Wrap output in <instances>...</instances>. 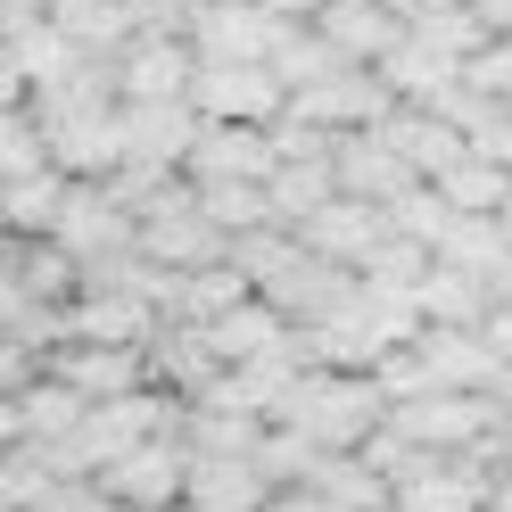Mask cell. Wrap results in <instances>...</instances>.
<instances>
[{
    "label": "cell",
    "mask_w": 512,
    "mask_h": 512,
    "mask_svg": "<svg viewBox=\"0 0 512 512\" xmlns=\"http://www.w3.org/2000/svg\"><path fill=\"white\" fill-rule=\"evenodd\" d=\"M463 9L479 17V34H488V42H504V34H512V0H463Z\"/></svg>",
    "instance_id": "cell-37"
},
{
    "label": "cell",
    "mask_w": 512,
    "mask_h": 512,
    "mask_svg": "<svg viewBox=\"0 0 512 512\" xmlns=\"http://www.w3.org/2000/svg\"><path fill=\"white\" fill-rule=\"evenodd\" d=\"M380 215H389V232H405V240H422V248H430V240L446 232V215H455V207H446L430 182H413V190H397V199L380 207Z\"/></svg>",
    "instance_id": "cell-31"
},
{
    "label": "cell",
    "mask_w": 512,
    "mask_h": 512,
    "mask_svg": "<svg viewBox=\"0 0 512 512\" xmlns=\"http://www.w3.org/2000/svg\"><path fill=\"white\" fill-rule=\"evenodd\" d=\"M380 232H389V215H380V207L339 199V190H331V199L298 223V248H314V256H331V265H347V273H356L364 256H372V240H380Z\"/></svg>",
    "instance_id": "cell-18"
},
{
    "label": "cell",
    "mask_w": 512,
    "mask_h": 512,
    "mask_svg": "<svg viewBox=\"0 0 512 512\" xmlns=\"http://www.w3.org/2000/svg\"><path fill=\"white\" fill-rule=\"evenodd\" d=\"M471 339L488 347V356H496V372H504V364H512V306H496V298H488V314L471 323Z\"/></svg>",
    "instance_id": "cell-36"
},
{
    "label": "cell",
    "mask_w": 512,
    "mask_h": 512,
    "mask_svg": "<svg viewBox=\"0 0 512 512\" xmlns=\"http://www.w3.org/2000/svg\"><path fill=\"white\" fill-rule=\"evenodd\" d=\"M463 91H479V100L512 108V42H479V50L463 58Z\"/></svg>",
    "instance_id": "cell-32"
},
{
    "label": "cell",
    "mask_w": 512,
    "mask_h": 512,
    "mask_svg": "<svg viewBox=\"0 0 512 512\" xmlns=\"http://www.w3.org/2000/svg\"><path fill=\"white\" fill-rule=\"evenodd\" d=\"M504 42H512V34H504Z\"/></svg>",
    "instance_id": "cell-46"
},
{
    "label": "cell",
    "mask_w": 512,
    "mask_h": 512,
    "mask_svg": "<svg viewBox=\"0 0 512 512\" xmlns=\"http://www.w3.org/2000/svg\"><path fill=\"white\" fill-rule=\"evenodd\" d=\"M405 356H413V372H422V397H430V389H496V356H488L471 331L422 323V331L405 339Z\"/></svg>",
    "instance_id": "cell-17"
},
{
    "label": "cell",
    "mask_w": 512,
    "mask_h": 512,
    "mask_svg": "<svg viewBox=\"0 0 512 512\" xmlns=\"http://www.w3.org/2000/svg\"><path fill=\"white\" fill-rule=\"evenodd\" d=\"M413 314H422V323H438V331H471L479 314H488V290H479L471 273H455V265H430L422 290H413Z\"/></svg>",
    "instance_id": "cell-27"
},
{
    "label": "cell",
    "mask_w": 512,
    "mask_h": 512,
    "mask_svg": "<svg viewBox=\"0 0 512 512\" xmlns=\"http://www.w3.org/2000/svg\"><path fill=\"white\" fill-rule=\"evenodd\" d=\"M190 108H199V124H273L281 83L265 67H199L190 75Z\"/></svg>",
    "instance_id": "cell-12"
},
{
    "label": "cell",
    "mask_w": 512,
    "mask_h": 512,
    "mask_svg": "<svg viewBox=\"0 0 512 512\" xmlns=\"http://www.w3.org/2000/svg\"><path fill=\"white\" fill-rule=\"evenodd\" d=\"M273 166L281 157L265 141V124H199V141H190V157H182L190 182H265Z\"/></svg>",
    "instance_id": "cell-15"
},
{
    "label": "cell",
    "mask_w": 512,
    "mask_h": 512,
    "mask_svg": "<svg viewBox=\"0 0 512 512\" xmlns=\"http://www.w3.org/2000/svg\"><path fill=\"white\" fill-rule=\"evenodd\" d=\"M75 422H83V397L67 389V380L34 372V380L17 389V430H25V438H67Z\"/></svg>",
    "instance_id": "cell-30"
},
{
    "label": "cell",
    "mask_w": 512,
    "mask_h": 512,
    "mask_svg": "<svg viewBox=\"0 0 512 512\" xmlns=\"http://www.w3.org/2000/svg\"><path fill=\"white\" fill-rule=\"evenodd\" d=\"M273 34H281V17H265L256 0H207V17L190 25V58L199 67H265Z\"/></svg>",
    "instance_id": "cell-9"
},
{
    "label": "cell",
    "mask_w": 512,
    "mask_h": 512,
    "mask_svg": "<svg viewBox=\"0 0 512 512\" xmlns=\"http://www.w3.org/2000/svg\"><path fill=\"white\" fill-rule=\"evenodd\" d=\"M372 133H380V149H389L413 182H438V174L463 157V133H455V124H446L438 108H389V116L372 124Z\"/></svg>",
    "instance_id": "cell-16"
},
{
    "label": "cell",
    "mask_w": 512,
    "mask_h": 512,
    "mask_svg": "<svg viewBox=\"0 0 512 512\" xmlns=\"http://www.w3.org/2000/svg\"><path fill=\"white\" fill-rule=\"evenodd\" d=\"M265 75H273L281 91H306V83L339 75V58H331V42L314 34V25H281V34H273V50H265Z\"/></svg>",
    "instance_id": "cell-28"
},
{
    "label": "cell",
    "mask_w": 512,
    "mask_h": 512,
    "mask_svg": "<svg viewBox=\"0 0 512 512\" xmlns=\"http://www.w3.org/2000/svg\"><path fill=\"white\" fill-rule=\"evenodd\" d=\"M42 25H50L58 42H75L83 58H116L124 42L141 34V25H133V0H50Z\"/></svg>",
    "instance_id": "cell-22"
},
{
    "label": "cell",
    "mask_w": 512,
    "mask_h": 512,
    "mask_svg": "<svg viewBox=\"0 0 512 512\" xmlns=\"http://www.w3.org/2000/svg\"><path fill=\"white\" fill-rule=\"evenodd\" d=\"M389 108L397 100H389V83H380L372 67H339V75L306 83V91H281V116L314 124V133H372Z\"/></svg>",
    "instance_id": "cell-5"
},
{
    "label": "cell",
    "mask_w": 512,
    "mask_h": 512,
    "mask_svg": "<svg viewBox=\"0 0 512 512\" xmlns=\"http://www.w3.org/2000/svg\"><path fill=\"white\" fill-rule=\"evenodd\" d=\"M58 323H67V339H91V347H149L157 306L124 298V290H75V306L58 314Z\"/></svg>",
    "instance_id": "cell-20"
},
{
    "label": "cell",
    "mask_w": 512,
    "mask_h": 512,
    "mask_svg": "<svg viewBox=\"0 0 512 512\" xmlns=\"http://www.w3.org/2000/svg\"><path fill=\"white\" fill-rule=\"evenodd\" d=\"M34 166H50L34 116H25V108H0V182H9V174H34Z\"/></svg>",
    "instance_id": "cell-33"
},
{
    "label": "cell",
    "mask_w": 512,
    "mask_h": 512,
    "mask_svg": "<svg viewBox=\"0 0 512 512\" xmlns=\"http://www.w3.org/2000/svg\"><path fill=\"white\" fill-rule=\"evenodd\" d=\"M380 430H389L397 446H413V455H430V446H471V438H488L504 430V413L488 389H430V397H405L380 413Z\"/></svg>",
    "instance_id": "cell-3"
},
{
    "label": "cell",
    "mask_w": 512,
    "mask_h": 512,
    "mask_svg": "<svg viewBox=\"0 0 512 512\" xmlns=\"http://www.w3.org/2000/svg\"><path fill=\"white\" fill-rule=\"evenodd\" d=\"M372 75L389 83V100H397V108H438L446 91L463 83V58H446V50H430V42H413V34H405Z\"/></svg>",
    "instance_id": "cell-21"
},
{
    "label": "cell",
    "mask_w": 512,
    "mask_h": 512,
    "mask_svg": "<svg viewBox=\"0 0 512 512\" xmlns=\"http://www.w3.org/2000/svg\"><path fill=\"white\" fill-rule=\"evenodd\" d=\"M496 471L471 455V446H430V455H405L389 479V512H488Z\"/></svg>",
    "instance_id": "cell-2"
},
{
    "label": "cell",
    "mask_w": 512,
    "mask_h": 512,
    "mask_svg": "<svg viewBox=\"0 0 512 512\" xmlns=\"http://www.w3.org/2000/svg\"><path fill=\"white\" fill-rule=\"evenodd\" d=\"M256 512H331L323 496H314V488H273L265 504H256Z\"/></svg>",
    "instance_id": "cell-38"
},
{
    "label": "cell",
    "mask_w": 512,
    "mask_h": 512,
    "mask_svg": "<svg viewBox=\"0 0 512 512\" xmlns=\"http://www.w3.org/2000/svg\"><path fill=\"white\" fill-rule=\"evenodd\" d=\"M182 422V413H174ZM182 471H190V455H182V438L174 430H157L149 446H133V455H116L91 488H100L108 504H124V512H174L182 504Z\"/></svg>",
    "instance_id": "cell-6"
},
{
    "label": "cell",
    "mask_w": 512,
    "mask_h": 512,
    "mask_svg": "<svg viewBox=\"0 0 512 512\" xmlns=\"http://www.w3.org/2000/svg\"><path fill=\"white\" fill-rule=\"evenodd\" d=\"M58 199H67V174H58V166L9 174V182H0V232H9V240H50Z\"/></svg>",
    "instance_id": "cell-25"
},
{
    "label": "cell",
    "mask_w": 512,
    "mask_h": 512,
    "mask_svg": "<svg viewBox=\"0 0 512 512\" xmlns=\"http://www.w3.org/2000/svg\"><path fill=\"white\" fill-rule=\"evenodd\" d=\"M50 380H67V389L83 405H108V397H133L149 389V364H141V347H91V339H58L50 356H42Z\"/></svg>",
    "instance_id": "cell-7"
},
{
    "label": "cell",
    "mask_w": 512,
    "mask_h": 512,
    "mask_svg": "<svg viewBox=\"0 0 512 512\" xmlns=\"http://www.w3.org/2000/svg\"><path fill=\"white\" fill-rule=\"evenodd\" d=\"M380 413H389V397L372 389V372H314V364H298V380H290V397H281L273 422L298 430L306 446H364L380 430Z\"/></svg>",
    "instance_id": "cell-1"
},
{
    "label": "cell",
    "mask_w": 512,
    "mask_h": 512,
    "mask_svg": "<svg viewBox=\"0 0 512 512\" xmlns=\"http://www.w3.org/2000/svg\"><path fill=\"white\" fill-rule=\"evenodd\" d=\"M215 364H256V356H290V323L265 306V298H240L232 314H215V323H199Z\"/></svg>",
    "instance_id": "cell-24"
},
{
    "label": "cell",
    "mask_w": 512,
    "mask_h": 512,
    "mask_svg": "<svg viewBox=\"0 0 512 512\" xmlns=\"http://www.w3.org/2000/svg\"><path fill=\"white\" fill-rule=\"evenodd\" d=\"M430 190H438V199L455 207V215H496V207L512 199V174H504V166H488V157H471V149H463V157H455V166H446V174H438Z\"/></svg>",
    "instance_id": "cell-29"
},
{
    "label": "cell",
    "mask_w": 512,
    "mask_h": 512,
    "mask_svg": "<svg viewBox=\"0 0 512 512\" xmlns=\"http://www.w3.org/2000/svg\"><path fill=\"white\" fill-rule=\"evenodd\" d=\"M141 364H149V389H166V397H182V405H199V397L215 389V372H223L215 347H207V331H199V323H166V314H157Z\"/></svg>",
    "instance_id": "cell-11"
},
{
    "label": "cell",
    "mask_w": 512,
    "mask_h": 512,
    "mask_svg": "<svg viewBox=\"0 0 512 512\" xmlns=\"http://www.w3.org/2000/svg\"><path fill=\"white\" fill-rule=\"evenodd\" d=\"M207 17V0H133V25L141 34H174V42H190V25Z\"/></svg>",
    "instance_id": "cell-34"
},
{
    "label": "cell",
    "mask_w": 512,
    "mask_h": 512,
    "mask_svg": "<svg viewBox=\"0 0 512 512\" xmlns=\"http://www.w3.org/2000/svg\"><path fill=\"white\" fill-rule=\"evenodd\" d=\"M17 438H25V430H17V397H0V455H9Z\"/></svg>",
    "instance_id": "cell-42"
},
{
    "label": "cell",
    "mask_w": 512,
    "mask_h": 512,
    "mask_svg": "<svg viewBox=\"0 0 512 512\" xmlns=\"http://www.w3.org/2000/svg\"><path fill=\"white\" fill-rule=\"evenodd\" d=\"M133 248L149 256L157 273H199V265H223V232L199 215V199H190V174L157 199L141 223H133Z\"/></svg>",
    "instance_id": "cell-4"
},
{
    "label": "cell",
    "mask_w": 512,
    "mask_h": 512,
    "mask_svg": "<svg viewBox=\"0 0 512 512\" xmlns=\"http://www.w3.org/2000/svg\"><path fill=\"white\" fill-rule=\"evenodd\" d=\"M256 9H265V17H281V25H306L314 9H323V0H256Z\"/></svg>",
    "instance_id": "cell-40"
},
{
    "label": "cell",
    "mask_w": 512,
    "mask_h": 512,
    "mask_svg": "<svg viewBox=\"0 0 512 512\" xmlns=\"http://www.w3.org/2000/svg\"><path fill=\"white\" fill-rule=\"evenodd\" d=\"M298 488H314L331 512H389V479H380L356 446H323V455L306 463V479Z\"/></svg>",
    "instance_id": "cell-23"
},
{
    "label": "cell",
    "mask_w": 512,
    "mask_h": 512,
    "mask_svg": "<svg viewBox=\"0 0 512 512\" xmlns=\"http://www.w3.org/2000/svg\"><path fill=\"white\" fill-rule=\"evenodd\" d=\"M323 199H331V157H281L265 174V223H281V232H298Z\"/></svg>",
    "instance_id": "cell-26"
},
{
    "label": "cell",
    "mask_w": 512,
    "mask_h": 512,
    "mask_svg": "<svg viewBox=\"0 0 512 512\" xmlns=\"http://www.w3.org/2000/svg\"><path fill=\"white\" fill-rule=\"evenodd\" d=\"M397 25H422V17H438V9H455V0H380Z\"/></svg>",
    "instance_id": "cell-39"
},
{
    "label": "cell",
    "mask_w": 512,
    "mask_h": 512,
    "mask_svg": "<svg viewBox=\"0 0 512 512\" xmlns=\"http://www.w3.org/2000/svg\"><path fill=\"white\" fill-rule=\"evenodd\" d=\"M496 232H504V248H512V199H504V207H496Z\"/></svg>",
    "instance_id": "cell-44"
},
{
    "label": "cell",
    "mask_w": 512,
    "mask_h": 512,
    "mask_svg": "<svg viewBox=\"0 0 512 512\" xmlns=\"http://www.w3.org/2000/svg\"><path fill=\"white\" fill-rule=\"evenodd\" d=\"M488 512H512V471H496V488H488Z\"/></svg>",
    "instance_id": "cell-43"
},
{
    "label": "cell",
    "mask_w": 512,
    "mask_h": 512,
    "mask_svg": "<svg viewBox=\"0 0 512 512\" xmlns=\"http://www.w3.org/2000/svg\"><path fill=\"white\" fill-rule=\"evenodd\" d=\"M331 190L364 199V207H389L397 190H413V174L380 149V133H331Z\"/></svg>",
    "instance_id": "cell-19"
},
{
    "label": "cell",
    "mask_w": 512,
    "mask_h": 512,
    "mask_svg": "<svg viewBox=\"0 0 512 512\" xmlns=\"http://www.w3.org/2000/svg\"><path fill=\"white\" fill-rule=\"evenodd\" d=\"M306 25L331 42V58H339V67H380V58L405 42V25L380 9V0H323V9H314Z\"/></svg>",
    "instance_id": "cell-14"
},
{
    "label": "cell",
    "mask_w": 512,
    "mask_h": 512,
    "mask_svg": "<svg viewBox=\"0 0 512 512\" xmlns=\"http://www.w3.org/2000/svg\"><path fill=\"white\" fill-rule=\"evenodd\" d=\"M34 372H42V347H25V339H9V331H0V397H17Z\"/></svg>",
    "instance_id": "cell-35"
},
{
    "label": "cell",
    "mask_w": 512,
    "mask_h": 512,
    "mask_svg": "<svg viewBox=\"0 0 512 512\" xmlns=\"http://www.w3.org/2000/svg\"><path fill=\"white\" fill-rule=\"evenodd\" d=\"M108 67H116V100H190L199 58H190V42H174V34H133Z\"/></svg>",
    "instance_id": "cell-10"
},
{
    "label": "cell",
    "mask_w": 512,
    "mask_h": 512,
    "mask_svg": "<svg viewBox=\"0 0 512 512\" xmlns=\"http://www.w3.org/2000/svg\"><path fill=\"white\" fill-rule=\"evenodd\" d=\"M0 240H9V232H0Z\"/></svg>",
    "instance_id": "cell-45"
},
{
    "label": "cell",
    "mask_w": 512,
    "mask_h": 512,
    "mask_svg": "<svg viewBox=\"0 0 512 512\" xmlns=\"http://www.w3.org/2000/svg\"><path fill=\"white\" fill-rule=\"evenodd\" d=\"M116 124H124V157H141V166H174L190 141H199V108L190 100H116Z\"/></svg>",
    "instance_id": "cell-13"
},
{
    "label": "cell",
    "mask_w": 512,
    "mask_h": 512,
    "mask_svg": "<svg viewBox=\"0 0 512 512\" xmlns=\"http://www.w3.org/2000/svg\"><path fill=\"white\" fill-rule=\"evenodd\" d=\"M0 108H25V75H17L9 50H0Z\"/></svg>",
    "instance_id": "cell-41"
},
{
    "label": "cell",
    "mask_w": 512,
    "mask_h": 512,
    "mask_svg": "<svg viewBox=\"0 0 512 512\" xmlns=\"http://www.w3.org/2000/svg\"><path fill=\"white\" fill-rule=\"evenodd\" d=\"M50 240L67 248L75 265H100V256H124V248H133V215H124L100 182H67V199H58Z\"/></svg>",
    "instance_id": "cell-8"
}]
</instances>
